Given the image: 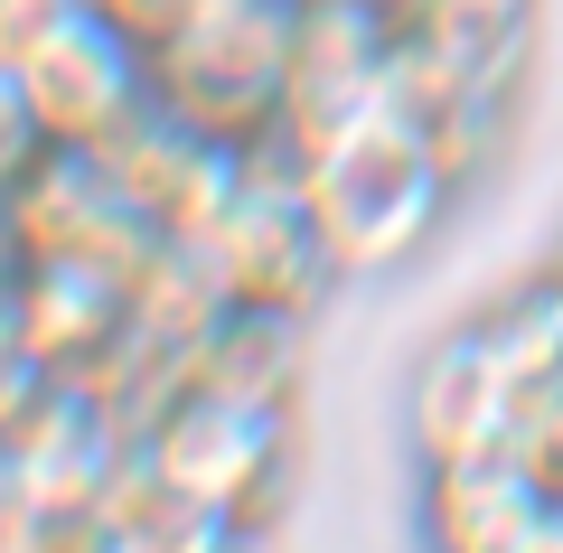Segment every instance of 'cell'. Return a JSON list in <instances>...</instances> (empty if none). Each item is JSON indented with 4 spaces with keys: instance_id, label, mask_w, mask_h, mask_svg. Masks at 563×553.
<instances>
[{
    "instance_id": "obj_10",
    "label": "cell",
    "mask_w": 563,
    "mask_h": 553,
    "mask_svg": "<svg viewBox=\"0 0 563 553\" xmlns=\"http://www.w3.org/2000/svg\"><path fill=\"white\" fill-rule=\"evenodd\" d=\"M10 310H20L29 356H38L57 385H103L113 356L132 347V329H141L132 273H113V263H20Z\"/></svg>"
},
{
    "instance_id": "obj_9",
    "label": "cell",
    "mask_w": 563,
    "mask_h": 553,
    "mask_svg": "<svg viewBox=\"0 0 563 553\" xmlns=\"http://www.w3.org/2000/svg\"><path fill=\"white\" fill-rule=\"evenodd\" d=\"M422 553H563V488L526 451L422 469Z\"/></svg>"
},
{
    "instance_id": "obj_12",
    "label": "cell",
    "mask_w": 563,
    "mask_h": 553,
    "mask_svg": "<svg viewBox=\"0 0 563 553\" xmlns=\"http://www.w3.org/2000/svg\"><path fill=\"white\" fill-rule=\"evenodd\" d=\"M38 159H47V132H38V113H29V85H20V66H0V198H10Z\"/></svg>"
},
{
    "instance_id": "obj_16",
    "label": "cell",
    "mask_w": 563,
    "mask_h": 553,
    "mask_svg": "<svg viewBox=\"0 0 563 553\" xmlns=\"http://www.w3.org/2000/svg\"><path fill=\"white\" fill-rule=\"evenodd\" d=\"M544 291H554V310H563V235H554V254H544Z\"/></svg>"
},
{
    "instance_id": "obj_14",
    "label": "cell",
    "mask_w": 563,
    "mask_h": 553,
    "mask_svg": "<svg viewBox=\"0 0 563 553\" xmlns=\"http://www.w3.org/2000/svg\"><path fill=\"white\" fill-rule=\"evenodd\" d=\"M47 544V507L20 488V469L0 460V553H38Z\"/></svg>"
},
{
    "instance_id": "obj_13",
    "label": "cell",
    "mask_w": 563,
    "mask_h": 553,
    "mask_svg": "<svg viewBox=\"0 0 563 553\" xmlns=\"http://www.w3.org/2000/svg\"><path fill=\"white\" fill-rule=\"evenodd\" d=\"M95 0H0V66H20V57H38L57 29H76Z\"/></svg>"
},
{
    "instance_id": "obj_6",
    "label": "cell",
    "mask_w": 563,
    "mask_h": 553,
    "mask_svg": "<svg viewBox=\"0 0 563 553\" xmlns=\"http://www.w3.org/2000/svg\"><path fill=\"white\" fill-rule=\"evenodd\" d=\"M395 95V10L385 0H301L291 10V103L282 151L339 132Z\"/></svg>"
},
{
    "instance_id": "obj_11",
    "label": "cell",
    "mask_w": 563,
    "mask_h": 553,
    "mask_svg": "<svg viewBox=\"0 0 563 553\" xmlns=\"http://www.w3.org/2000/svg\"><path fill=\"white\" fill-rule=\"evenodd\" d=\"M188 385H217V395H244V403L291 413V395H301V319L217 310L207 338L188 347Z\"/></svg>"
},
{
    "instance_id": "obj_3",
    "label": "cell",
    "mask_w": 563,
    "mask_h": 553,
    "mask_svg": "<svg viewBox=\"0 0 563 553\" xmlns=\"http://www.w3.org/2000/svg\"><path fill=\"white\" fill-rule=\"evenodd\" d=\"M141 469L179 488L188 507H207L217 526L273 534L282 526V478H291V413L273 403L217 395V385H179V395L151 413V432L132 441Z\"/></svg>"
},
{
    "instance_id": "obj_5",
    "label": "cell",
    "mask_w": 563,
    "mask_h": 553,
    "mask_svg": "<svg viewBox=\"0 0 563 553\" xmlns=\"http://www.w3.org/2000/svg\"><path fill=\"white\" fill-rule=\"evenodd\" d=\"M0 225L20 244V263H113V273H141V254L161 244L151 217L122 198V178L95 151H47L0 198Z\"/></svg>"
},
{
    "instance_id": "obj_15",
    "label": "cell",
    "mask_w": 563,
    "mask_h": 553,
    "mask_svg": "<svg viewBox=\"0 0 563 553\" xmlns=\"http://www.w3.org/2000/svg\"><path fill=\"white\" fill-rule=\"evenodd\" d=\"M207 553H273V534H244V526H225V534H217Z\"/></svg>"
},
{
    "instance_id": "obj_8",
    "label": "cell",
    "mask_w": 563,
    "mask_h": 553,
    "mask_svg": "<svg viewBox=\"0 0 563 553\" xmlns=\"http://www.w3.org/2000/svg\"><path fill=\"white\" fill-rule=\"evenodd\" d=\"M517 366L488 347L479 319H461L451 338H432L413 366V395H404V422H413V460L422 469H461V460L517 451Z\"/></svg>"
},
{
    "instance_id": "obj_1",
    "label": "cell",
    "mask_w": 563,
    "mask_h": 553,
    "mask_svg": "<svg viewBox=\"0 0 563 553\" xmlns=\"http://www.w3.org/2000/svg\"><path fill=\"white\" fill-rule=\"evenodd\" d=\"M291 169H301V198L320 217L339 273H404L422 244L442 235V207L461 198L442 151H432V132H422V113H404L395 95L376 113L339 122V132L301 141Z\"/></svg>"
},
{
    "instance_id": "obj_7",
    "label": "cell",
    "mask_w": 563,
    "mask_h": 553,
    "mask_svg": "<svg viewBox=\"0 0 563 553\" xmlns=\"http://www.w3.org/2000/svg\"><path fill=\"white\" fill-rule=\"evenodd\" d=\"M20 85H29V113H38L47 151H95L103 159L151 113V66H141V47L113 20H95V10L76 29H57L38 57H20Z\"/></svg>"
},
{
    "instance_id": "obj_4",
    "label": "cell",
    "mask_w": 563,
    "mask_h": 553,
    "mask_svg": "<svg viewBox=\"0 0 563 553\" xmlns=\"http://www.w3.org/2000/svg\"><path fill=\"white\" fill-rule=\"evenodd\" d=\"M207 273H217L225 310H263V319H310L329 300V281L339 273V254H329L320 217H310L301 198V169H291V151H244L235 188H225L217 225H207Z\"/></svg>"
},
{
    "instance_id": "obj_2",
    "label": "cell",
    "mask_w": 563,
    "mask_h": 553,
    "mask_svg": "<svg viewBox=\"0 0 563 553\" xmlns=\"http://www.w3.org/2000/svg\"><path fill=\"white\" fill-rule=\"evenodd\" d=\"M291 10L301 0H198L151 47V113L217 151H273L291 103Z\"/></svg>"
}]
</instances>
